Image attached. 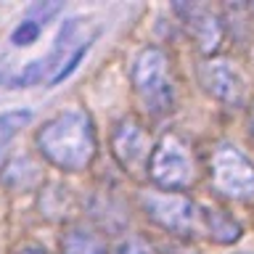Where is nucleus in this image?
I'll return each mask as SVG.
<instances>
[{
    "instance_id": "f8f14e48",
    "label": "nucleus",
    "mask_w": 254,
    "mask_h": 254,
    "mask_svg": "<svg viewBox=\"0 0 254 254\" xmlns=\"http://www.w3.org/2000/svg\"><path fill=\"white\" fill-rule=\"evenodd\" d=\"M43 79H48L45 61H32V64H27L21 71H16V74L8 79V82H11V87H29V85L43 82Z\"/></svg>"
},
{
    "instance_id": "ddd939ff",
    "label": "nucleus",
    "mask_w": 254,
    "mask_h": 254,
    "mask_svg": "<svg viewBox=\"0 0 254 254\" xmlns=\"http://www.w3.org/2000/svg\"><path fill=\"white\" fill-rule=\"evenodd\" d=\"M37 37H40V21L37 19H24L11 35L13 45H32Z\"/></svg>"
},
{
    "instance_id": "1a4fd4ad",
    "label": "nucleus",
    "mask_w": 254,
    "mask_h": 254,
    "mask_svg": "<svg viewBox=\"0 0 254 254\" xmlns=\"http://www.w3.org/2000/svg\"><path fill=\"white\" fill-rule=\"evenodd\" d=\"M61 252L64 254H109L103 238L87 228H71L69 233H64Z\"/></svg>"
},
{
    "instance_id": "9b49d317",
    "label": "nucleus",
    "mask_w": 254,
    "mask_h": 254,
    "mask_svg": "<svg viewBox=\"0 0 254 254\" xmlns=\"http://www.w3.org/2000/svg\"><path fill=\"white\" fill-rule=\"evenodd\" d=\"M32 122V111L29 109H13L0 114V143H5L8 138H13L24 125Z\"/></svg>"
},
{
    "instance_id": "f03ea898",
    "label": "nucleus",
    "mask_w": 254,
    "mask_h": 254,
    "mask_svg": "<svg viewBox=\"0 0 254 254\" xmlns=\"http://www.w3.org/2000/svg\"><path fill=\"white\" fill-rule=\"evenodd\" d=\"M132 87L148 114H167L175 103L170 59L162 48H143L132 61Z\"/></svg>"
},
{
    "instance_id": "39448f33",
    "label": "nucleus",
    "mask_w": 254,
    "mask_h": 254,
    "mask_svg": "<svg viewBox=\"0 0 254 254\" xmlns=\"http://www.w3.org/2000/svg\"><path fill=\"white\" fill-rule=\"evenodd\" d=\"M140 204L159 228H164L167 233H178V236H190L198 225V217H201L198 206L188 196L172 193V190H151V193H143Z\"/></svg>"
},
{
    "instance_id": "423d86ee",
    "label": "nucleus",
    "mask_w": 254,
    "mask_h": 254,
    "mask_svg": "<svg viewBox=\"0 0 254 254\" xmlns=\"http://www.w3.org/2000/svg\"><path fill=\"white\" fill-rule=\"evenodd\" d=\"M111 151H114L117 162L125 167L127 172H148V162L151 154H154V146H151V138L138 119L127 117L117 125L114 135H111Z\"/></svg>"
},
{
    "instance_id": "2eb2a0df",
    "label": "nucleus",
    "mask_w": 254,
    "mask_h": 254,
    "mask_svg": "<svg viewBox=\"0 0 254 254\" xmlns=\"http://www.w3.org/2000/svg\"><path fill=\"white\" fill-rule=\"evenodd\" d=\"M16 254H48L45 249H37V246H24V249H19Z\"/></svg>"
},
{
    "instance_id": "4468645a",
    "label": "nucleus",
    "mask_w": 254,
    "mask_h": 254,
    "mask_svg": "<svg viewBox=\"0 0 254 254\" xmlns=\"http://www.w3.org/2000/svg\"><path fill=\"white\" fill-rule=\"evenodd\" d=\"M117 254H146V249H143L138 241H125V244L117 249Z\"/></svg>"
},
{
    "instance_id": "f257e3e1",
    "label": "nucleus",
    "mask_w": 254,
    "mask_h": 254,
    "mask_svg": "<svg viewBox=\"0 0 254 254\" xmlns=\"http://www.w3.org/2000/svg\"><path fill=\"white\" fill-rule=\"evenodd\" d=\"M37 148L51 164L66 172H82L95 159V130L85 111H64L48 119L37 132Z\"/></svg>"
},
{
    "instance_id": "6e6552de",
    "label": "nucleus",
    "mask_w": 254,
    "mask_h": 254,
    "mask_svg": "<svg viewBox=\"0 0 254 254\" xmlns=\"http://www.w3.org/2000/svg\"><path fill=\"white\" fill-rule=\"evenodd\" d=\"M180 11L188 13V27L193 32L198 48L204 53H214L222 40V24L212 11H206L201 5H180Z\"/></svg>"
},
{
    "instance_id": "0eeeda50",
    "label": "nucleus",
    "mask_w": 254,
    "mask_h": 254,
    "mask_svg": "<svg viewBox=\"0 0 254 254\" xmlns=\"http://www.w3.org/2000/svg\"><path fill=\"white\" fill-rule=\"evenodd\" d=\"M201 85L206 87V93L214 95L222 103L230 106H241L246 98V82L230 61L222 59H209L206 64H201Z\"/></svg>"
},
{
    "instance_id": "9d476101",
    "label": "nucleus",
    "mask_w": 254,
    "mask_h": 254,
    "mask_svg": "<svg viewBox=\"0 0 254 254\" xmlns=\"http://www.w3.org/2000/svg\"><path fill=\"white\" fill-rule=\"evenodd\" d=\"M201 217L209 230V238H214L217 244H233L241 238V225L222 209H201Z\"/></svg>"
},
{
    "instance_id": "dca6fc26",
    "label": "nucleus",
    "mask_w": 254,
    "mask_h": 254,
    "mask_svg": "<svg viewBox=\"0 0 254 254\" xmlns=\"http://www.w3.org/2000/svg\"><path fill=\"white\" fill-rule=\"evenodd\" d=\"M249 135H252V140H254V111H252V117H249Z\"/></svg>"
},
{
    "instance_id": "20e7f679",
    "label": "nucleus",
    "mask_w": 254,
    "mask_h": 254,
    "mask_svg": "<svg viewBox=\"0 0 254 254\" xmlns=\"http://www.w3.org/2000/svg\"><path fill=\"white\" fill-rule=\"evenodd\" d=\"M209 178L220 196L244 201L254 196V162L241 148L222 143L214 148L209 162Z\"/></svg>"
},
{
    "instance_id": "7ed1b4c3",
    "label": "nucleus",
    "mask_w": 254,
    "mask_h": 254,
    "mask_svg": "<svg viewBox=\"0 0 254 254\" xmlns=\"http://www.w3.org/2000/svg\"><path fill=\"white\" fill-rule=\"evenodd\" d=\"M148 178L164 190H183L196 178L193 156L188 151V143L175 132L162 135V140L154 146L148 162Z\"/></svg>"
}]
</instances>
